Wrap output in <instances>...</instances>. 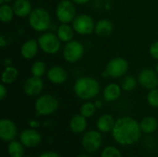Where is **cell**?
Returning <instances> with one entry per match:
<instances>
[{
	"mask_svg": "<svg viewBox=\"0 0 158 157\" xmlns=\"http://www.w3.org/2000/svg\"><path fill=\"white\" fill-rule=\"evenodd\" d=\"M47 78L54 84H62L68 79V72L61 66H54L48 70Z\"/></svg>",
	"mask_w": 158,
	"mask_h": 157,
	"instance_id": "15",
	"label": "cell"
},
{
	"mask_svg": "<svg viewBox=\"0 0 158 157\" xmlns=\"http://www.w3.org/2000/svg\"><path fill=\"white\" fill-rule=\"evenodd\" d=\"M24 145L20 142L11 141L7 145V154L10 157L24 156Z\"/></svg>",
	"mask_w": 158,
	"mask_h": 157,
	"instance_id": "25",
	"label": "cell"
},
{
	"mask_svg": "<svg viewBox=\"0 0 158 157\" xmlns=\"http://www.w3.org/2000/svg\"><path fill=\"white\" fill-rule=\"evenodd\" d=\"M102 144L103 138L99 130H89L83 135L81 139V145L83 149L89 154H94L97 152Z\"/></svg>",
	"mask_w": 158,
	"mask_h": 157,
	"instance_id": "8",
	"label": "cell"
},
{
	"mask_svg": "<svg viewBox=\"0 0 158 157\" xmlns=\"http://www.w3.org/2000/svg\"><path fill=\"white\" fill-rule=\"evenodd\" d=\"M23 157H30V156H23Z\"/></svg>",
	"mask_w": 158,
	"mask_h": 157,
	"instance_id": "41",
	"label": "cell"
},
{
	"mask_svg": "<svg viewBox=\"0 0 158 157\" xmlns=\"http://www.w3.org/2000/svg\"><path fill=\"white\" fill-rule=\"evenodd\" d=\"M69 128L70 130L76 134H80L82 133L86 128H87V120L86 118L83 117L81 114L79 115H75L69 122Z\"/></svg>",
	"mask_w": 158,
	"mask_h": 157,
	"instance_id": "20",
	"label": "cell"
},
{
	"mask_svg": "<svg viewBox=\"0 0 158 157\" xmlns=\"http://www.w3.org/2000/svg\"><path fill=\"white\" fill-rule=\"evenodd\" d=\"M10 1H12V0H0V4H1V5H3V4H7V3L10 2Z\"/></svg>",
	"mask_w": 158,
	"mask_h": 157,
	"instance_id": "37",
	"label": "cell"
},
{
	"mask_svg": "<svg viewBox=\"0 0 158 157\" xmlns=\"http://www.w3.org/2000/svg\"><path fill=\"white\" fill-rule=\"evenodd\" d=\"M138 81L147 90L156 89L158 87V73L151 68H144L139 73Z\"/></svg>",
	"mask_w": 158,
	"mask_h": 157,
	"instance_id": "11",
	"label": "cell"
},
{
	"mask_svg": "<svg viewBox=\"0 0 158 157\" xmlns=\"http://www.w3.org/2000/svg\"><path fill=\"white\" fill-rule=\"evenodd\" d=\"M18 134V130L15 123L7 118H2L0 120V138L3 142L14 141Z\"/></svg>",
	"mask_w": 158,
	"mask_h": 157,
	"instance_id": "13",
	"label": "cell"
},
{
	"mask_svg": "<svg viewBox=\"0 0 158 157\" xmlns=\"http://www.w3.org/2000/svg\"><path fill=\"white\" fill-rule=\"evenodd\" d=\"M60 39L57 35L53 32H44L38 38V43L40 48L46 54L54 55L56 54L60 47Z\"/></svg>",
	"mask_w": 158,
	"mask_h": 157,
	"instance_id": "5",
	"label": "cell"
},
{
	"mask_svg": "<svg viewBox=\"0 0 158 157\" xmlns=\"http://www.w3.org/2000/svg\"><path fill=\"white\" fill-rule=\"evenodd\" d=\"M94 105H95V106H96V108H97V107H101V106H102V104H101V102H100V101H98V102H96V103H95Z\"/></svg>",
	"mask_w": 158,
	"mask_h": 157,
	"instance_id": "38",
	"label": "cell"
},
{
	"mask_svg": "<svg viewBox=\"0 0 158 157\" xmlns=\"http://www.w3.org/2000/svg\"><path fill=\"white\" fill-rule=\"evenodd\" d=\"M44 89V82L40 77H30L28 78L23 85V91L28 96H37Z\"/></svg>",
	"mask_w": 158,
	"mask_h": 157,
	"instance_id": "14",
	"label": "cell"
},
{
	"mask_svg": "<svg viewBox=\"0 0 158 157\" xmlns=\"http://www.w3.org/2000/svg\"><path fill=\"white\" fill-rule=\"evenodd\" d=\"M116 121L114 120V118L109 114H104L102 115L96 122V128L100 132H109L113 130V128L115 126Z\"/></svg>",
	"mask_w": 158,
	"mask_h": 157,
	"instance_id": "19",
	"label": "cell"
},
{
	"mask_svg": "<svg viewBox=\"0 0 158 157\" xmlns=\"http://www.w3.org/2000/svg\"><path fill=\"white\" fill-rule=\"evenodd\" d=\"M38 46H39L38 41L34 39H30L21 45L20 55L25 59H31L38 53Z\"/></svg>",
	"mask_w": 158,
	"mask_h": 157,
	"instance_id": "17",
	"label": "cell"
},
{
	"mask_svg": "<svg viewBox=\"0 0 158 157\" xmlns=\"http://www.w3.org/2000/svg\"><path fill=\"white\" fill-rule=\"evenodd\" d=\"M18 75H19V71L16 68L12 66H6L2 73L1 81L5 84H11L17 80Z\"/></svg>",
	"mask_w": 158,
	"mask_h": 157,
	"instance_id": "24",
	"label": "cell"
},
{
	"mask_svg": "<svg viewBox=\"0 0 158 157\" xmlns=\"http://www.w3.org/2000/svg\"><path fill=\"white\" fill-rule=\"evenodd\" d=\"M95 109H96V106L94 104H93L91 102H87L81 105V107L80 109V114H81L83 117L88 118H91L94 115Z\"/></svg>",
	"mask_w": 158,
	"mask_h": 157,
	"instance_id": "29",
	"label": "cell"
},
{
	"mask_svg": "<svg viewBox=\"0 0 158 157\" xmlns=\"http://www.w3.org/2000/svg\"><path fill=\"white\" fill-rule=\"evenodd\" d=\"M103 95L106 102H114L120 97L121 88L117 83H110L105 88Z\"/></svg>",
	"mask_w": 158,
	"mask_h": 157,
	"instance_id": "21",
	"label": "cell"
},
{
	"mask_svg": "<svg viewBox=\"0 0 158 157\" xmlns=\"http://www.w3.org/2000/svg\"><path fill=\"white\" fill-rule=\"evenodd\" d=\"M84 54L83 45L78 41H70L67 43L63 50V56L67 62L75 63L78 62Z\"/></svg>",
	"mask_w": 158,
	"mask_h": 157,
	"instance_id": "10",
	"label": "cell"
},
{
	"mask_svg": "<svg viewBox=\"0 0 158 157\" xmlns=\"http://www.w3.org/2000/svg\"><path fill=\"white\" fill-rule=\"evenodd\" d=\"M6 95V89L4 84L0 85V100H4Z\"/></svg>",
	"mask_w": 158,
	"mask_h": 157,
	"instance_id": "34",
	"label": "cell"
},
{
	"mask_svg": "<svg viewBox=\"0 0 158 157\" xmlns=\"http://www.w3.org/2000/svg\"><path fill=\"white\" fill-rule=\"evenodd\" d=\"M29 125H30V127H31V129H35V128H38V127L40 126L39 122H37V121H34V120H32V121L29 122Z\"/></svg>",
	"mask_w": 158,
	"mask_h": 157,
	"instance_id": "35",
	"label": "cell"
},
{
	"mask_svg": "<svg viewBox=\"0 0 158 157\" xmlns=\"http://www.w3.org/2000/svg\"><path fill=\"white\" fill-rule=\"evenodd\" d=\"M56 15L61 23L72 22L76 18V8L74 3L69 0L60 1L56 6Z\"/></svg>",
	"mask_w": 158,
	"mask_h": 157,
	"instance_id": "6",
	"label": "cell"
},
{
	"mask_svg": "<svg viewBox=\"0 0 158 157\" xmlns=\"http://www.w3.org/2000/svg\"><path fill=\"white\" fill-rule=\"evenodd\" d=\"M129 70V63L123 57H115L108 61L106 67V76L114 79L124 76Z\"/></svg>",
	"mask_w": 158,
	"mask_h": 157,
	"instance_id": "7",
	"label": "cell"
},
{
	"mask_svg": "<svg viewBox=\"0 0 158 157\" xmlns=\"http://www.w3.org/2000/svg\"><path fill=\"white\" fill-rule=\"evenodd\" d=\"M75 94L81 100L93 99L98 95L100 92L99 82L91 77H81L79 78L73 87Z\"/></svg>",
	"mask_w": 158,
	"mask_h": 157,
	"instance_id": "2",
	"label": "cell"
},
{
	"mask_svg": "<svg viewBox=\"0 0 158 157\" xmlns=\"http://www.w3.org/2000/svg\"><path fill=\"white\" fill-rule=\"evenodd\" d=\"M38 157H61L59 155V154L53 152V151H48V152H44L43 154H41Z\"/></svg>",
	"mask_w": 158,
	"mask_h": 157,
	"instance_id": "33",
	"label": "cell"
},
{
	"mask_svg": "<svg viewBox=\"0 0 158 157\" xmlns=\"http://www.w3.org/2000/svg\"><path fill=\"white\" fill-rule=\"evenodd\" d=\"M73 3H75V4H78V5H82V4H86L88 1H90V0H71Z\"/></svg>",
	"mask_w": 158,
	"mask_h": 157,
	"instance_id": "36",
	"label": "cell"
},
{
	"mask_svg": "<svg viewBox=\"0 0 158 157\" xmlns=\"http://www.w3.org/2000/svg\"><path fill=\"white\" fill-rule=\"evenodd\" d=\"M142 134L140 123L131 117L118 118L112 130V135L117 143L126 146L136 143Z\"/></svg>",
	"mask_w": 158,
	"mask_h": 157,
	"instance_id": "1",
	"label": "cell"
},
{
	"mask_svg": "<svg viewBox=\"0 0 158 157\" xmlns=\"http://www.w3.org/2000/svg\"><path fill=\"white\" fill-rule=\"evenodd\" d=\"M140 126H141L142 132L145 134H152L156 132L157 130L158 121L154 117H146L141 121Z\"/></svg>",
	"mask_w": 158,
	"mask_h": 157,
	"instance_id": "22",
	"label": "cell"
},
{
	"mask_svg": "<svg viewBox=\"0 0 158 157\" xmlns=\"http://www.w3.org/2000/svg\"><path fill=\"white\" fill-rule=\"evenodd\" d=\"M78 157H90L88 155H78Z\"/></svg>",
	"mask_w": 158,
	"mask_h": 157,
	"instance_id": "39",
	"label": "cell"
},
{
	"mask_svg": "<svg viewBox=\"0 0 158 157\" xmlns=\"http://www.w3.org/2000/svg\"><path fill=\"white\" fill-rule=\"evenodd\" d=\"M101 157H122L120 151L115 146H106L101 153Z\"/></svg>",
	"mask_w": 158,
	"mask_h": 157,
	"instance_id": "30",
	"label": "cell"
},
{
	"mask_svg": "<svg viewBox=\"0 0 158 157\" xmlns=\"http://www.w3.org/2000/svg\"><path fill=\"white\" fill-rule=\"evenodd\" d=\"M29 24L36 31H45L51 25L50 14L43 7H36L29 15Z\"/></svg>",
	"mask_w": 158,
	"mask_h": 157,
	"instance_id": "3",
	"label": "cell"
},
{
	"mask_svg": "<svg viewBox=\"0 0 158 157\" xmlns=\"http://www.w3.org/2000/svg\"><path fill=\"white\" fill-rule=\"evenodd\" d=\"M156 71L158 73V63L156 64Z\"/></svg>",
	"mask_w": 158,
	"mask_h": 157,
	"instance_id": "40",
	"label": "cell"
},
{
	"mask_svg": "<svg viewBox=\"0 0 158 157\" xmlns=\"http://www.w3.org/2000/svg\"><path fill=\"white\" fill-rule=\"evenodd\" d=\"M72 27L77 33L81 35H88L94 31L95 23L91 16L87 14H80L76 16L72 21Z\"/></svg>",
	"mask_w": 158,
	"mask_h": 157,
	"instance_id": "9",
	"label": "cell"
},
{
	"mask_svg": "<svg viewBox=\"0 0 158 157\" xmlns=\"http://www.w3.org/2000/svg\"><path fill=\"white\" fill-rule=\"evenodd\" d=\"M149 52H150V55L152 56L153 58L157 59L158 60V41L153 43L151 44L150 49H149Z\"/></svg>",
	"mask_w": 158,
	"mask_h": 157,
	"instance_id": "32",
	"label": "cell"
},
{
	"mask_svg": "<svg viewBox=\"0 0 158 157\" xmlns=\"http://www.w3.org/2000/svg\"><path fill=\"white\" fill-rule=\"evenodd\" d=\"M45 70H46V65L44 62L43 61H35L32 65H31V74L32 76H35V77H42L44 73H45Z\"/></svg>",
	"mask_w": 158,
	"mask_h": 157,
	"instance_id": "27",
	"label": "cell"
},
{
	"mask_svg": "<svg viewBox=\"0 0 158 157\" xmlns=\"http://www.w3.org/2000/svg\"><path fill=\"white\" fill-rule=\"evenodd\" d=\"M59 106L57 98L51 94H44L37 98L34 109L37 116H48L55 113Z\"/></svg>",
	"mask_w": 158,
	"mask_h": 157,
	"instance_id": "4",
	"label": "cell"
},
{
	"mask_svg": "<svg viewBox=\"0 0 158 157\" xmlns=\"http://www.w3.org/2000/svg\"><path fill=\"white\" fill-rule=\"evenodd\" d=\"M13 7L8 6L7 4H3L0 6V19L3 22H9L14 16Z\"/></svg>",
	"mask_w": 158,
	"mask_h": 157,
	"instance_id": "26",
	"label": "cell"
},
{
	"mask_svg": "<svg viewBox=\"0 0 158 157\" xmlns=\"http://www.w3.org/2000/svg\"><path fill=\"white\" fill-rule=\"evenodd\" d=\"M137 85V81L132 76H125L121 81V88L125 92H132Z\"/></svg>",
	"mask_w": 158,
	"mask_h": 157,
	"instance_id": "28",
	"label": "cell"
},
{
	"mask_svg": "<svg viewBox=\"0 0 158 157\" xmlns=\"http://www.w3.org/2000/svg\"><path fill=\"white\" fill-rule=\"evenodd\" d=\"M56 33V35L62 42L69 43L72 41V38L74 36V29L73 27H70L68 23H62L57 28Z\"/></svg>",
	"mask_w": 158,
	"mask_h": 157,
	"instance_id": "23",
	"label": "cell"
},
{
	"mask_svg": "<svg viewBox=\"0 0 158 157\" xmlns=\"http://www.w3.org/2000/svg\"><path fill=\"white\" fill-rule=\"evenodd\" d=\"M147 103L153 106V107H158V89H153V90H150V92L148 93L147 94Z\"/></svg>",
	"mask_w": 158,
	"mask_h": 157,
	"instance_id": "31",
	"label": "cell"
},
{
	"mask_svg": "<svg viewBox=\"0 0 158 157\" xmlns=\"http://www.w3.org/2000/svg\"><path fill=\"white\" fill-rule=\"evenodd\" d=\"M12 7L15 15L19 18L29 17L32 10L31 4L29 0H15Z\"/></svg>",
	"mask_w": 158,
	"mask_h": 157,
	"instance_id": "18",
	"label": "cell"
},
{
	"mask_svg": "<svg viewBox=\"0 0 158 157\" xmlns=\"http://www.w3.org/2000/svg\"><path fill=\"white\" fill-rule=\"evenodd\" d=\"M19 142L28 148L37 147L42 142V135L35 129H26L19 134Z\"/></svg>",
	"mask_w": 158,
	"mask_h": 157,
	"instance_id": "12",
	"label": "cell"
},
{
	"mask_svg": "<svg viewBox=\"0 0 158 157\" xmlns=\"http://www.w3.org/2000/svg\"><path fill=\"white\" fill-rule=\"evenodd\" d=\"M113 31H114V24L109 19H103L95 23L94 31L99 37L106 38L112 34Z\"/></svg>",
	"mask_w": 158,
	"mask_h": 157,
	"instance_id": "16",
	"label": "cell"
}]
</instances>
